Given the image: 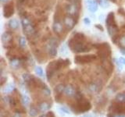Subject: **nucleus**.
Segmentation results:
<instances>
[{"instance_id": "f257e3e1", "label": "nucleus", "mask_w": 125, "mask_h": 117, "mask_svg": "<svg viewBox=\"0 0 125 117\" xmlns=\"http://www.w3.org/2000/svg\"><path fill=\"white\" fill-rule=\"evenodd\" d=\"M22 25H23V28L24 32L27 34V35H31L33 34L34 32V29L33 26L31 25V23L27 18H23L22 19Z\"/></svg>"}, {"instance_id": "f03ea898", "label": "nucleus", "mask_w": 125, "mask_h": 117, "mask_svg": "<svg viewBox=\"0 0 125 117\" xmlns=\"http://www.w3.org/2000/svg\"><path fill=\"white\" fill-rule=\"evenodd\" d=\"M70 48L73 49V52H84L87 49V47H86L83 43H82L81 41H78L76 39V41L73 43L70 42Z\"/></svg>"}, {"instance_id": "7ed1b4c3", "label": "nucleus", "mask_w": 125, "mask_h": 117, "mask_svg": "<svg viewBox=\"0 0 125 117\" xmlns=\"http://www.w3.org/2000/svg\"><path fill=\"white\" fill-rule=\"evenodd\" d=\"M86 4H87L88 10L92 12V13H95V11L98 10V4L95 1V0H85Z\"/></svg>"}, {"instance_id": "20e7f679", "label": "nucleus", "mask_w": 125, "mask_h": 117, "mask_svg": "<svg viewBox=\"0 0 125 117\" xmlns=\"http://www.w3.org/2000/svg\"><path fill=\"white\" fill-rule=\"evenodd\" d=\"M77 11H78L77 6L73 3H70L67 6H66V12H67V13L70 16L76 15Z\"/></svg>"}, {"instance_id": "39448f33", "label": "nucleus", "mask_w": 125, "mask_h": 117, "mask_svg": "<svg viewBox=\"0 0 125 117\" xmlns=\"http://www.w3.org/2000/svg\"><path fill=\"white\" fill-rule=\"evenodd\" d=\"M64 25L67 29H72L75 25V21L72 17H66L64 19Z\"/></svg>"}, {"instance_id": "423d86ee", "label": "nucleus", "mask_w": 125, "mask_h": 117, "mask_svg": "<svg viewBox=\"0 0 125 117\" xmlns=\"http://www.w3.org/2000/svg\"><path fill=\"white\" fill-rule=\"evenodd\" d=\"M53 40H52L49 43V53L50 56H56L57 54V50H56V42H52Z\"/></svg>"}, {"instance_id": "0eeeda50", "label": "nucleus", "mask_w": 125, "mask_h": 117, "mask_svg": "<svg viewBox=\"0 0 125 117\" xmlns=\"http://www.w3.org/2000/svg\"><path fill=\"white\" fill-rule=\"evenodd\" d=\"M92 56H78L75 58L76 62H77L78 63H81V62H90L93 59V58L92 57Z\"/></svg>"}, {"instance_id": "6e6552de", "label": "nucleus", "mask_w": 125, "mask_h": 117, "mask_svg": "<svg viewBox=\"0 0 125 117\" xmlns=\"http://www.w3.org/2000/svg\"><path fill=\"white\" fill-rule=\"evenodd\" d=\"M53 30L56 33H61L62 31V25L60 21H56L53 24Z\"/></svg>"}, {"instance_id": "1a4fd4ad", "label": "nucleus", "mask_w": 125, "mask_h": 117, "mask_svg": "<svg viewBox=\"0 0 125 117\" xmlns=\"http://www.w3.org/2000/svg\"><path fill=\"white\" fill-rule=\"evenodd\" d=\"M12 40V36L10 33L6 32L2 34V41L4 43V44H7V43L10 42V41Z\"/></svg>"}, {"instance_id": "9d476101", "label": "nucleus", "mask_w": 125, "mask_h": 117, "mask_svg": "<svg viewBox=\"0 0 125 117\" xmlns=\"http://www.w3.org/2000/svg\"><path fill=\"white\" fill-rule=\"evenodd\" d=\"M9 25L11 29L15 30V29H17L18 27H19V23L16 19H11L10 22H9Z\"/></svg>"}, {"instance_id": "9b49d317", "label": "nucleus", "mask_w": 125, "mask_h": 117, "mask_svg": "<svg viewBox=\"0 0 125 117\" xmlns=\"http://www.w3.org/2000/svg\"><path fill=\"white\" fill-rule=\"evenodd\" d=\"M64 91L66 95L68 96H73L74 95V94H75V91H74V89L71 86H67V87L64 89Z\"/></svg>"}, {"instance_id": "f8f14e48", "label": "nucleus", "mask_w": 125, "mask_h": 117, "mask_svg": "<svg viewBox=\"0 0 125 117\" xmlns=\"http://www.w3.org/2000/svg\"><path fill=\"white\" fill-rule=\"evenodd\" d=\"M13 13V9L12 8L11 6H7L5 8V17H10V16Z\"/></svg>"}, {"instance_id": "ddd939ff", "label": "nucleus", "mask_w": 125, "mask_h": 117, "mask_svg": "<svg viewBox=\"0 0 125 117\" xmlns=\"http://www.w3.org/2000/svg\"><path fill=\"white\" fill-rule=\"evenodd\" d=\"M13 87H14V85H13V84H7V85L6 86V88H4V89H3V92H4V93H9V92H11V91L13 90Z\"/></svg>"}, {"instance_id": "4468645a", "label": "nucleus", "mask_w": 125, "mask_h": 117, "mask_svg": "<svg viewBox=\"0 0 125 117\" xmlns=\"http://www.w3.org/2000/svg\"><path fill=\"white\" fill-rule=\"evenodd\" d=\"M60 54L62 56H66L68 54V49L66 45H62L60 48Z\"/></svg>"}, {"instance_id": "2eb2a0df", "label": "nucleus", "mask_w": 125, "mask_h": 117, "mask_svg": "<svg viewBox=\"0 0 125 117\" xmlns=\"http://www.w3.org/2000/svg\"><path fill=\"white\" fill-rule=\"evenodd\" d=\"M116 100L120 101V102H125V93L122 94H119V95H116Z\"/></svg>"}, {"instance_id": "dca6fc26", "label": "nucleus", "mask_w": 125, "mask_h": 117, "mask_svg": "<svg viewBox=\"0 0 125 117\" xmlns=\"http://www.w3.org/2000/svg\"><path fill=\"white\" fill-rule=\"evenodd\" d=\"M22 101H23V105H29V103H30V98L28 96H27V95H23Z\"/></svg>"}, {"instance_id": "f3484780", "label": "nucleus", "mask_w": 125, "mask_h": 117, "mask_svg": "<svg viewBox=\"0 0 125 117\" xmlns=\"http://www.w3.org/2000/svg\"><path fill=\"white\" fill-rule=\"evenodd\" d=\"M35 73H36V74H38V76L42 77L43 76V70H42V68L40 67V66H37V67L35 68Z\"/></svg>"}, {"instance_id": "a211bd4d", "label": "nucleus", "mask_w": 125, "mask_h": 117, "mask_svg": "<svg viewBox=\"0 0 125 117\" xmlns=\"http://www.w3.org/2000/svg\"><path fill=\"white\" fill-rule=\"evenodd\" d=\"M20 44H21V45L22 47H25L26 46L27 41H26L25 38H21V39H20Z\"/></svg>"}, {"instance_id": "6ab92c4d", "label": "nucleus", "mask_w": 125, "mask_h": 117, "mask_svg": "<svg viewBox=\"0 0 125 117\" xmlns=\"http://www.w3.org/2000/svg\"><path fill=\"white\" fill-rule=\"evenodd\" d=\"M11 66H13V67H17V66H19V61L17 60V59H14L11 62Z\"/></svg>"}, {"instance_id": "aec40b11", "label": "nucleus", "mask_w": 125, "mask_h": 117, "mask_svg": "<svg viewBox=\"0 0 125 117\" xmlns=\"http://www.w3.org/2000/svg\"><path fill=\"white\" fill-rule=\"evenodd\" d=\"M119 42H120V44L125 47V35H124V36H122L120 38V40H119Z\"/></svg>"}, {"instance_id": "412c9836", "label": "nucleus", "mask_w": 125, "mask_h": 117, "mask_svg": "<svg viewBox=\"0 0 125 117\" xmlns=\"http://www.w3.org/2000/svg\"><path fill=\"white\" fill-rule=\"evenodd\" d=\"M49 105H46V104H42L41 106H40V108H41V110L42 111H45L47 110V109L49 108Z\"/></svg>"}, {"instance_id": "4be33fe9", "label": "nucleus", "mask_w": 125, "mask_h": 117, "mask_svg": "<svg viewBox=\"0 0 125 117\" xmlns=\"http://www.w3.org/2000/svg\"><path fill=\"white\" fill-rule=\"evenodd\" d=\"M37 114H38V112H37L36 109H34V108H31V112H30V115L31 116H36Z\"/></svg>"}, {"instance_id": "5701e85b", "label": "nucleus", "mask_w": 125, "mask_h": 117, "mask_svg": "<svg viewBox=\"0 0 125 117\" xmlns=\"http://www.w3.org/2000/svg\"><path fill=\"white\" fill-rule=\"evenodd\" d=\"M84 22L85 24H87V25H89L90 23H91V21H90L89 18H88V17H85V18L84 19Z\"/></svg>"}, {"instance_id": "b1692460", "label": "nucleus", "mask_w": 125, "mask_h": 117, "mask_svg": "<svg viewBox=\"0 0 125 117\" xmlns=\"http://www.w3.org/2000/svg\"><path fill=\"white\" fill-rule=\"evenodd\" d=\"M119 61H120V62L121 64L125 65V58H124V57H121V58H119Z\"/></svg>"}, {"instance_id": "393cba45", "label": "nucleus", "mask_w": 125, "mask_h": 117, "mask_svg": "<svg viewBox=\"0 0 125 117\" xmlns=\"http://www.w3.org/2000/svg\"><path fill=\"white\" fill-rule=\"evenodd\" d=\"M13 117H22V116L20 115V114H16V115H14Z\"/></svg>"}, {"instance_id": "a878e982", "label": "nucleus", "mask_w": 125, "mask_h": 117, "mask_svg": "<svg viewBox=\"0 0 125 117\" xmlns=\"http://www.w3.org/2000/svg\"><path fill=\"white\" fill-rule=\"evenodd\" d=\"M121 53H122L123 55H125V51L124 49H121Z\"/></svg>"}, {"instance_id": "bb28decb", "label": "nucleus", "mask_w": 125, "mask_h": 117, "mask_svg": "<svg viewBox=\"0 0 125 117\" xmlns=\"http://www.w3.org/2000/svg\"><path fill=\"white\" fill-rule=\"evenodd\" d=\"M8 0H2V2H6Z\"/></svg>"}]
</instances>
